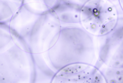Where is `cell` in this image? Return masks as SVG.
<instances>
[{"mask_svg":"<svg viewBox=\"0 0 123 83\" xmlns=\"http://www.w3.org/2000/svg\"><path fill=\"white\" fill-rule=\"evenodd\" d=\"M52 83H106V81L97 66L77 63L65 66L58 71Z\"/></svg>","mask_w":123,"mask_h":83,"instance_id":"6","label":"cell"},{"mask_svg":"<svg viewBox=\"0 0 123 83\" xmlns=\"http://www.w3.org/2000/svg\"><path fill=\"white\" fill-rule=\"evenodd\" d=\"M98 63L123 68V13L113 30L106 35L98 37Z\"/></svg>","mask_w":123,"mask_h":83,"instance_id":"5","label":"cell"},{"mask_svg":"<svg viewBox=\"0 0 123 83\" xmlns=\"http://www.w3.org/2000/svg\"><path fill=\"white\" fill-rule=\"evenodd\" d=\"M62 0H24V4L43 10H54Z\"/></svg>","mask_w":123,"mask_h":83,"instance_id":"12","label":"cell"},{"mask_svg":"<svg viewBox=\"0 0 123 83\" xmlns=\"http://www.w3.org/2000/svg\"><path fill=\"white\" fill-rule=\"evenodd\" d=\"M15 42L7 24L0 23V52L6 51Z\"/></svg>","mask_w":123,"mask_h":83,"instance_id":"11","label":"cell"},{"mask_svg":"<svg viewBox=\"0 0 123 83\" xmlns=\"http://www.w3.org/2000/svg\"><path fill=\"white\" fill-rule=\"evenodd\" d=\"M62 1L65 3L74 4V5L82 7L86 3H87L90 0H62Z\"/></svg>","mask_w":123,"mask_h":83,"instance_id":"13","label":"cell"},{"mask_svg":"<svg viewBox=\"0 0 123 83\" xmlns=\"http://www.w3.org/2000/svg\"><path fill=\"white\" fill-rule=\"evenodd\" d=\"M82 7L65 3L62 0L57 7L54 9L59 18L62 27L80 25V15Z\"/></svg>","mask_w":123,"mask_h":83,"instance_id":"7","label":"cell"},{"mask_svg":"<svg viewBox=\"0 0 123 83\" xmlns=\"http://www.w3.org/2000/svg\"><path fill=\"white\" fill-rule=\"evenodd\" d=\"M24 0H0V23L7 24L24 5Z\"/></svg>","mask_w":123,"mask_h":83,"instance_id":"9","label":"cell"},{"mask_svg":"<svg viewBox=\"0 0 123 83\" xmlns=\"http://www.w3.org/2000/svg\"><path fill=\"white\" fill-rule=\"evenodd\" d=\"M44 55L56 71L73 63L97 66L99 61L98 37L87 32L81 25L62 27L57 42Z\"/></svg>","mask_w":123,"mask_h":83,"instance_id":"2","label":"cell"},{"mask_svg":"<svg viewBox=\"0 0 123 83\" xmlns=\"http://www.w3.org/2000/svg\"><path fill=\"white\" fill-rule=\"evenodd\" d=\"M118 3H119V5L120 6L121 9L123 12V0H118Z\"/></svg>","mask_w":123,"mask_h":83,"instance_id":"14","label":"cell"},{"mask_svg":"<svg viewBox=\"0 0 123 83\" xmlns=\"http://www.w3.org/2000/svg\"><path fill=\"white\" fill-rule=\"evenodd\" d=\"M97 66L104 75L106 83H123V68L107 66L98 63Z\"/></svg>","mask_w":123,"mask_h":83,"instance_id":"10","label":"cell"},{"mask_svg":"<svg viewBox=\"0 0 123 83\" xmlns=\"http://www.w3.org/2000/svg\"><path fill=\"white\" fill-rule=\"evenodd\" d=\"M7 24L15 43L33 54L44 53L53 47L62 28L54 11L26 4Z\"/></svg>","mask_w":123,"mask_h":83,"instance_id":"1","label":"cell"},{"mask_svg":"<svg viewBox=\"0 0 123 83\" xmlns=\"http://www.w3.org/2000/svg\"><path fill=\"white\" fill-rule=\"evenodd\" d=\"M110 1H111L114 2V3H116V4H119V3H118V0H110Z\"/></svg>","mask_w":123,"mask_h":83,"instance_id":"15","label":"cell"},{"mask_svg":"<svg viewBox=\"0 0 123 83\" xmlns=\"http://www.w3.org/2000/svg\"><path fill=\"white\" fill-rule=\"evenodd\" d=\"M35 80L33 53L15 43L0 52V83H33Z\"/></svg>","mask_w":123,"mask_h":83,"instance_id":"4","label":"cell"},{"mask_svg":"<svg viewBox=\"0 0 123 83\" xmlns=\"http://www.w3.org/2000/svg\"><path fill=\"white\" fill-rule=\"evenodd\" d=\"M35 62V83H52L57 72L46 62L44 53L33 54Z\"/></svg>","mask_w":123,"mask_h":83,"instance_id":"8","label":"cell"},{"mask_svg":"<svg viewBox=\"0 0 123 83\" xmlns=\"http://www.w3.org/2000/svg\"><path fill=\"white\" fill-rule=\"evenodd\" d=\"M122 13L119 4L110 0H90L81 8L80 25L94 36H103L115 28Z\"/></svg>","mask_w":123,"mask_h":83,"instance_id":"3","label":"cell"}]
</instances>
